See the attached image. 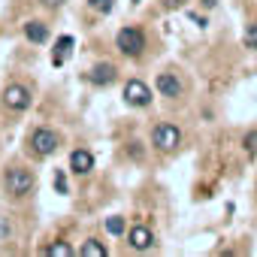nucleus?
Wrapping results in <instances>:
<instances>
[{"label": "nucleus", "instance_id": "1", "mask_svg": "<svg viewBox=\"0 0 257 257\" xmlns=\"http://www.w3.org/2000/svg\"><path fill=\"white\" fill-rule=\"evenodd\" d=\"M34 185H37L34 173H31L28 167H22V164H13V167L4 173V188H7L10 197H28V194L34 191Z\"/></svg>", "mask_w": 257, "mask_h": 257}, {"label": "nucleus", "instance_id": "2", "mask_svg": "<svg viewBox=\"0 0 257 257\" xmlns=\"http://www.w3.org/2000/svg\"><path fill=\"white\" fill-rule=\"evenodd\" d=\"M115 46L124 58H140L146 52V34L143 28H134V25H124L118 34H115Z\"/></svg>", "mask_w": 257, "mask_h": 257}, {"label": "nucleus", "instance_id": "3", "mask_svg": "<svg viewBox=\"0 0 257 257\" xmlns=\"http://www.w3.org/2000/svg\"><path fill=\"white\" fill-rule=\"evenodd\" d=\"M28 146H31V152L37 158H52L61 149V134L52 131V127H37L31 134V140H28Z\"/></svg>", "mask_w": 257, "mask_h": 257}, {"label": "nucleus", "instance_id": "4", "mask_svg": "<svg viewBox=\"0 0 257 257\" xmlns=\"http://www.w3.org/2000/svg\"><path fill=\"white\" fill-rule=\"evenodd\" d=\"M152 146L158 152H176L182 146V131L170 121H161V124L152 127Z\"/></svg>", "mask_w": 257, "mask_h": 257}, {"label": "nucleus", "instance_id": "5", "mask_svg": "<svg viewBox=\"0 0 257 257\" xmlns=\"http://www.w3.org/2000/svg\"><path fill=\"white\" fill-rule=\"evenodd\" d=\"M0 103H4L10 112H28L31 103H34V94H31L28 85L13 82V85H7V91H4V97H0Z\"/></svg>", "mask_w": 257, "mask_h": 257}, {"label": "nucleus", "instance_id": "6", "mask_svg": "<svg viewBox=\"0 0 257 257\" xmlns=\"http://www.w3.org/2000/svg\"><path fill=\"white\" fill-rule=\"evenodd\" d=\"M121 97H124L127 106H134V109H146V106H152V88H149L143 79H127Z\"/></svg>", "mask_w": 257, "mask_h": 257}, {"label": "nucleus", "instance_id": "7", "mask_svg": "<svg viewBox=\"0 0 257 257\" xmlns=\"http://www.w3.org/2000/svg\"><path fill=\"white\" fill-rule=\"evenodd\" d=\"M127 245H131L134 251H149L155 245V233L149 224H134L131 230H127Z\"/></svg>", "mask_w": 257, "mask_h": 257}, {"label": "nucleus", "instance_id": "8", "mask_svg": "<svg viewBox=\"0 0 257 257\" xmlns=\"http://www.w3.org/2000/svg\"><path fill=\"white\" fill-rule=\"evenodd\" d=\"M155 88L161 91V97H170V100H179L182 97V79L176 76V73H158V79H155Z\"/></svg>", "mask_w": 257, "mask_h": 257}, {"label": "nucleus", "instance_id": "9", "mask_svg": "<svg viewBox=\"0 0 257 257\" xmlns=\"http://www.w3.org/2000/svg\"><path fill=\"white\" fill-rule=\"evenodd\" d=\"M70 170H73L76 176H88V173L94 170V155H91L88 149H73V155H70Z\"/></svg>", "mask_w": 257, "mask_h": 257}, {"label": "nucleus", "instance_id": "10", "mask_svg": "<svg viewBox=\"0 0 257 257\" xmlns=\"http://www.w3.org/2000/svg\"><path fill=\"white\" fill-rule=\"evenodd\" d=\"M115 76H118V70H115V64H94L91 70H88V79H91V85H109V82H115Z\"/></svg>", "mask_w": 257, "mask_h": 257}, {"label": "nucleus", "instance_id": "11", "mask_svg": "<svg viewBox=\"0 0 257 257\" xmlns=\"http://www.w3.org/2000/svg\"><path fill=\"white\" fill-rule=\"evenodd\" d=\"M25 37L31 43H37V46H43L49 40V25L40 22V19H31V22H25Z\"/></svg>", "mask_w": 257, "mask_h": 257}, {"label": "nucleus", "instance_id": "12", "mask_svg": "<svg viewBox=\"0 0 257 257\" xmlns=\"http://www.w3.org/2000/svg\"><path fill=\"white\" fill-rule=\"evenodd\" d=\"M79 254H82V257H109V248H106L100 239H94V236H91V239H85V242H82Z\"/></svg>", "mask_w": 257, "mask_h": 257}, {"label": "nucleus", "instance_id": "13", "mask_svg": "<svg viewBox=\"0 0 257 257\" xmlns=\"http://www.w3.org/2000/svg\"><path fill=\"white\" fill-rule=\"evenodd\" d=\"M70 49H73V37H58V43H55V55H52V64L61 67V64H64V55H70Z\"/></svg>", "mask_w": 257, "mask_h": 257}, {"label": "nucleus", "instance_id": "14", "mask_svg": "<svg viewBox=\"0 0 257 257\" xmlns=\"http://www.w3.org/2000/svg\"><path fill=\"white\" fill-rule=\"evenodd\" d=\"M106 233H112V236H121V233H127V224H124V218H121V215H112V218H106Z\"/></svg>", "mask_w": 257, "mask_h": 257}, {"label": "nucleus", "instance_id": "15", "mask_svg": "<svg viewBox=\"0 0 257 257\" xmlns=\"http://www.w3.org/2000/svg\"><path fill=\"white\" fill-rule=\"evenodd\" d=\"M46 254H49V257H70L73 248H70L67 242H52V245L46 248Z\"/></svg>", "mask_w": 257, "mask_h": 257}, {"label": "nucleus", "instance_id": "16", "mask_svg": "<svg viewBox=\"0 0 257 257\" xmlns=\"http://www.w3.org/2000/svg\"><path fill=\"white\" fill-rule=\"evenodd\" d=\"M88 7H91L94 13H100V16H109V13L115 10V0H88Z\"/></svg>", "mask_w": 257, "mask_h": 257}, {"label": "nucleus", "instance_id": "17", "mask_svg": "<svg viewBox=\"0 0 257 257\" xmlns=\"http://www.w3.org/2000/svg\"><path fill=\"white\" fill-rule=\"evenodd\" d=\"M55 191H58V194H70V185H67L64 170H58V173H55Z\"/></svg>", "mask_w": 257, "mask_h": 257}, {"label": "nucleus", "instance_id": "18", "mask_svg": "<svg viewBox=\"0 0 257 257\" xmlns=\"http://www.w3.org/2000/svg\"><path fill=\"white\" fill-rule=\"evenodd\" d=\"M242 146H245V152H248V155H257V131H251V134H245V140H242Z\"/></svg>", "mask_w": 257, "mask_h": 257}, {"label": "nucleus", "instance_id": "19", "mask_svg": "<svg viewBox=\"0 0 257 257\" xmlns=\"http://www.w3.org/2000/svg\"><path fill=\"white\" fill-rule=\"evenodd\" d=\"M245 46H248V49H257V22L248 25V31H245Z\"/></svg>", "mask_w": 257, "mask_h": 257}, {"label": "nucleus", "instance_id": "20", "mask_svg": "<svg viewBox=\"0 0 257 257\" xmlns=\"http://www.w3.org/2000/svg\"><path fill=\"white\" fill-rule=\"evenodd\" d=\"M161 7L164 10H179V7H185V0H161Z\"/></svg>", "mask_w": 257, "mask_h": 257}, {"label": "nucleus", "instance_id": "21", "mask_svg": "<svg viewBox=\"0 0 257 257\" xmlns=\"http://www.w3.org/2000/svg\"><path fill=\"white\" fill-rule=\"evenodd\" d=\"M37 4H43L46 10H58V7H64V0H37Z\"/></svg>", "mask_w": 257, "mask_h": 257}, {"label": "nucleus", "instance_id": "22", "mask_svg": "<svg viewBox=\"0 0 257 257\" xmlns=\"http://www.w3.org/2000/svg\"><path fill=\"white\" fill-rule=\"evenodd\" d=\"M215 4H218V0H203V7H206V10H212Z\"/></svg>", "mask_w": 257, "mask_h": 257}, {"label": "nucleus", "instance_id": "23", "mask_svg": "<svg viewBox=\"0 0 257 257\" xmlns=\"http://www.w3.org/2000/svg\"><path fill=\"white\" fill-rule=\"evenodd\" d=\"M134 4H143V0H134Z\"/></svg>", "mask_w": 257, "mask_h": 257}]
</instances>
